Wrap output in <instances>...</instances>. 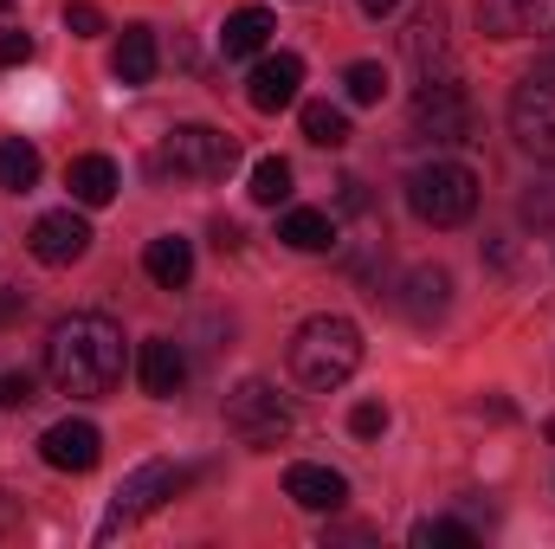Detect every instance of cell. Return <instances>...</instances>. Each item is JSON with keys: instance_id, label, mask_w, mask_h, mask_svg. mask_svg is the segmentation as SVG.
I'll use <instances>...</instances> for the list:
<instances>
[{"instance_id": "cell-1", "label": "cell", "mask_w": 555, "mask_h": 549, "mask_svg": "<svg viewBox=\"0 0 555 549\" xmlns=\"http://www.w3.org/2000/svg\"><path fill=\"white\" fill-rule=\"evenodd\" d=\"M46 375L59 395H78V401L111 395L124 382V330L104 310H72L46 336Z\"/></svg>"}, {"instance_id": "cell-2", "label": "cell", "mask_w": 555, "mask_h": 549, "mask_svg": "<svg viewBox=\"0 0 555 549\" xmlns=\"http://www.w3.org/2000/svg\"><path fill=\"white\" fill-rule=\"evenodd\" d=\"M356 369H362V330L349 317L323 310V317L297 323V336H291V375L310 395H336Z\"/></svg>"}, {"instance_id": "cell-3", "label": "cell", "mask_w": 555, "mask_h": 549, "mask_svg": "<svg viewBox=\"0 0 555 549\" xmlns=\"http://www.w3.org/2000/svg\"><path fill=\"white\" fill-rule=\"evenodd\" d=\"M408 207L426 227H465L478 214V175L465 162H426L408 175Z\"/></svg>"}, {"instance_id": "cell-4", "label": "cell", "mask_w": 555, "mask_h": 549, "mask_svg": "<svg viewBox=\"0 0 555 549\" xmlns=\"http://www.w3.org/2000/svg\"><path fill=\"white\" fill-rule=\"evenodd\" d=\"M291 426H297V408L278 395L272 382H240L233 395H227V433L240 439V446H278V439H291Z\"/></svg>"}, {"instance_id": "cell-5", "label": "cell", "mask_w": 555, "mask_h": 549, "mask_svg": "<svg viewBox=\"0 0 555 549\" xmlns=\"http://www.w3.org/2000/svg\"><path fill=\"white\" fill-rule=\"evenodd\" d=\"M181 485H188V472H181V465H168V459H149V465H137V472L111 491V511H104L98 537H117V531L142 524V518H149V511H162Z\"/></svg>"}, {"instance_id": "cell-6", "label": "cell", "mask_w": 555, "mask_h": 549, "mask_svg": "<svg viewBox=\"0 0 555 549\" xmlns=\"http://www.w3.org/2000/svg\"><path fill=\"white\" fill-rule=\"evenodd\" d=\"M155 162L168 175H181V181H220L240 162V142L227 137V130H214V124H181V130H168Z\"/></svg>"}, {"instance_id": "cell-7", "label": "cell", "mask_w": 555, "mask_h": 549, "mask_svg": "<svg viewBox=\"0 0 555 549\" xmlns=\"http://www.w3.org/2000/svg\"><path fill=\"white\" fill-rule=\"evenodd\" d=\"M414 137L426 142H472V98L459 78H433L414 98Z\"/></svg>"}, {"instance_id": "cell-8", "label": "cell", "mask_w": 555, "mask_h": 549, "mask_svg": "<svg viewBox=\"0 0 555 549\" xmlns=\"http://www.w3.org/2000/svg\"><path fill=\"white\" fill-rule=\"evenodd\" d=\"M511 137L537 162H555V78H524L511 98Z\"/></svg>"}, {"instance_id": "cell-9", "label": "cell", "mask_w": 555, "mask_h": 549, "mask_svg": "<svg viewBox=\"0 0 555 549\" xmlns=\"http://www.w3.org/2000/svg\"><path fill=\"white\" fill-rule=\"evenodd\" d=\"M26 246H33V259H39V266H78V259L91 253V227H85V214L52 207V214H39V220H33Z\"/></svg>"}, {"instance_id": "cell-10", "label": "cell", "mask_w": 555, "mask_h": 549, "mask_svg": "<svg viewBox=\"0 0 555 549\" xmlns=\"http://www.w3.org/2000/svg\"><path fill=\"white\" fill-rule=\"evenodd\" d=\"M39 459H46L52 472H91V465L104 459V433H98L91 420H59V426L39 433Z\"/></svg>"}, {"instance_id": "cell-11", "label": "cell", "mask_w": 555, "mask_h": 549, "mask_svg": "<svg viewBox=\"0 0 555 549\" xmlns=\"http://www.w3.org/2000/svg\"><path fill=\"white\" fill-rule=\"evenodd\" d=\"M297 85H304V59L297 52H266L253 65V78H246V104L278 117L284 104H297Z\"/></svg>"}, {"instance_id": "cell-12", "label": "cell", "mask_w": 555, "mask_h": 549, "mask_svg": "<svg viewBox=\"0 0 555 549\" xmlns=\"http://www.w3.org/2000/svg\"><path fill=\"white\" fill-rule=\"evenodd\" d=\"M408 59H414L420 85L452 78V46H446V13H439V0H426L414 13V26H408Z\"/></svg>"}, {"instance_id": "cell-13", "label": "cell", "mask_w": 555, "mask_h": 549, "mask_svg": "<svg viewBox=\"0 0 555 549\" xmlns=\"http://www.w3.org/2000/svg\"><path fill=\"white\" fill-rule=\"evenodd\" d=\"M137 375H142V395H155V401L181 395V382H188V349H181L175 336H149L142 356H137Z\"/></svg>"}, {"instance_id": "cell-14", "label": "cell", "mask_w": 555, "mask_h": 549, "mask_svg": "<svg viewBox=\"0 0 555 549\" xmlns=\"http://www.w3.org/2000/svg\"><path fill=\"white\" fill-rule=\"evenodd\" d=\"M284 498L291 505H304V511H343L349 505V478L343 472H330V465H291L284 472Z\"/></svg>"}, {"instance_id": "cell-15", "label": "cell", "mask_w": 555, "mask_h": 549, "mask_svg": "<svg viewBox=\"0 0 555 549\" xmlns=\"http://www.w3.org/2000/svg\"><path fill=\"white\" fill-rule=\"evenodd\" d=\"M65 188H72V201H78V207H111V201H117V188H124V175H117V162H111V155H78V162L65 168Z\"/></svg>"}, {"instance_id": "cell-16", "label": "cell", "mask_w": 555, "mask_h": 549, "mask_svg": "<svg viewBox=\"0 0 555 549\" xmlns=\"http://www.w3.org/2000/svg\"><path fill=\"white\" fill-rule=\"evenodd\" d=\"M278 20L272 7H240V13H227V26H220V52L227 59H259L266 46H272Z\"/></svg>"}, {"instance_id": "cell-17", "label": "cell", "mask_w": 555, "mask_h": 549, "mask_svg": "<svg viewBox=\"0 0 555 549\" xmlns=\"http://www.w3.org/2000/svg\"><path fill=\"white\" fill-rule=\"evenodd\" d=\"M485 39H530L543 33V0H478Z\"/></svg>"}, {"instance_id": "cell-18", "label": "cell", "mask_w": 555, "mask_h": 549, "mask_svg": "<svg viewBox=\"0 0 555 549\" xmlns=\"http://www.w3.org/2000/svg\"><path fill=\"white\" fill-rule=\"evenodd\" d=\"M142 272L155 278L162 291H181V284L194 278V240H181V233H162V240H149V253H142Z\"/></svg>"}, {"instance_id": "cell-19", "label": "cell", "mask_w": 555, "mask_h": 549, "mask_svg": "<svg viewBox=\"0 0 555 549\" xmlns=\"http://www.w3.org/2000/svg\"><path fill=\"white\" fill-rule=\"evenodd\" d=\"M155 65H162V52H155V33L149 26H124V39H117V52H111V72H117V85H149L155 78Z\"/></svg>"}, {"instance_id": "cell-20", "label": "cell", "mask_w": 555, "mask_h": 549, "mask_svg": "<svg viewBox=\"0 0 555 549\" xmlns=\"http://www.w3.org/2000/svg\"><path fill=\"white\" fill-rule=\"evenodd\" d=\"M278 240H284L291 253H330V246H336V214H323V207H291V214L278 220Z\"/></svg>"}, {"instance_id": "cell-21", "label": "cell", "mask_w": 555, "mask_h": 549, "mask_svg": "<svg viewBox=\"0 0 555 549\" xmlns=\"http://www.w3.org/2000/svg\"><path fill=\"white\" fill-rule=\"evenodd\" d=\"M446 291H452V278L439 272V266H420V272L408 278V291H401V310L426 330V323H439V317H446Z\"/></svg>"}, {"instance_id": "cell-22", "label": "cell", "mask_w": 555, "mask_h": 549, "mask_svg": "<svg viewBox=\"0 0 555 549\" xmlns=\"http://www.w3.org/2000/svg\"><path fill=\"white\" fill-rule=\"evenodd\" d=\"M0 188L7 194H33L39 188V149L33 142H0Z\"/></svg>"}, {"instance_id": "cell-23", "label": "cell", "mask_w": 555, "mask_h": 549, "mask_svg": "<svg viewBox=\"0 0 555 549\" xmlns=\"http://www.w3.org/2000/svg\"><path fill=\"white\" fill-rule=\"evenodd\" d=\"M304 137L317 142V149H343L349 142V117L336 104H304Z\"/></svg>"}, {"instance_id": "cell-24", "label": "cell", "mask_w": 555, "mask_h": 549, "mask_svg": "<svg viewBox=\"0 0 555 549\" xmlns=\"http://www.w3.org/2000/svg\"><path fill=\"white\" fill-rule=\"evenodd\" d=\"M259 207H278V201H291V162L284 155H266L259 168H253V188H246Z\"/></svg>"}, {"instance_id": "cell-25", "label": "cell", "mask_w": 555, "mask_h": 549, "mask_svg": "<svg viewBox=\"0 0 555 549\" xmlns=\"http://www.w3.org/2000/svg\"><path fill=\"white\" fill-rule=\"evenodd\" d=\"M343 91H349V104H382V98H388V72H382L375 59H356V65L343 72Z\"/></svg>"}, {"instance_id": "cell-26", "label": "cell", "mask_w": 555, "mask_h": 549, "mask_svg": "<svg viewBox=\"0 0 555 549\" xmlns=\"http://www.w3.org/2000/svg\"><path fill=\"white\" fill-rule=\"evenodd\" d=\"M414 544L420 549H472L478 537L465 524H452V518H426V524H414Z\"/></svg>"}, {"instance_id": "cell-27", "label": "cell", "mask_w": 555, "mask_h": 549, "mask_svg": "<svg viewBox=\"0 0 555 549\" xmlns=\"http://www.w3.org/2000/svg\"><path fill=\"white\" fill-rule=\"evenodd\" d=\"M349 433H356V439H382V433H388V408H382V401H356V408H349Z\"/></svg>"}, {"instance_id": "cell-28", "label": "cell", "mask_w": 555, "mask_h": 549, "mask_svg": "<svg viewBox=\"0 0 555 549\" xmlns=\"http://www.w3.org/2000/svg\"><path fill=\"white\" fill-rule=\"evenodd\" d=\"M33 401H39V382H33V375H26V369H13V375H0V408H33Z\"/></svg>"}, {"instance_id": "cell-29", "label": "cell", "mask_w": 555, "mask_h": 549, "mask_svg": "<svg viewBox=\"0 0 555 549\" xmlns=\"http://www.w3.org/2000/svg\"><path fill=\"white\" fill-rule=\"evenodd\" d=\"M65 33H72V39H98V33H104V13H98L91 0H72V7H65Z\"/></svg>"}, {"instance_id": "cell-30", "label": "cell", "mask_w": 555, "mask_h": 549, "mask_svg": "<svg viewBox=\"0 0 555 549\" xmlns=\"http://www.w3.org/2000/svg\"><path fill=\"white\" fill-rule=\"evenodd\" d=\"M33 59V33H0V65H26Z\"/></svg>"}, {"instance_id": "cell-31", "label": "cell", "mask_w": 555, "mask_h": 549, "mask_svg": "<svg viewBox=\"0 0 555 549\" xmlns=\"http://www.w3.org/2000/svg\"><path fill=\"white\" fill-rule=\"evenodd\" d=\"M343 207H349V214H362V207H369V194H362V181H343Z\"/></svg>"}, {"instance_id": "cell-32", "label": "cell", "mask_w": 555, "mask_h": 549, "mask_svg": "<svg viewBox=\"0 0 555 549\" xmlns=\"http://www.w3.org/2000/svg\"><path fill=\"white\" fill-rule=\"evenodd\" d=\"M20 524V498L13 491H0V531H13Z\"/></svg>"}, {"instance_id": "cell-33", "label": "cell", "mask_w": 555, "mask_h": 549, "mask_svg": "<svg viewBox=\"0 0 555 549\" xmlns=\"http://www.w3.org/2000/svg\"><path fill=\"white\" fill-rule=\"evenodd\" d=\"M356 7H362V13H375V20H382V13H395V7H401V0H356Z\"/></svg>"}, {"instance_id": "cell-34", "label": "cell", "mask_w": 555, "mask_h": 549, "mask_svg": "<svg viewBox=\"0 0 555 549\" xmlns=\"http://www.w3.org/2000/svg\"><path fill=\"white\" fill-rule=\"evenodd\" d=\"M550 439H555V420H550Z\"/></svg>"}, {"instance_id": "cell-35", "label": "cell", "mask_w": 555, "mask_h": 549, "mask_svg": "<svg viewBox=\"0 0 555 549\" xmlns=\"http://www.w3.org/2000/svg\"><path fill=\"white\" fill-rule=\"evenodd\" d=\"M0 7H13V0H0Z\"/></svg>"}]
</instances>
